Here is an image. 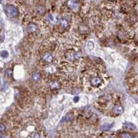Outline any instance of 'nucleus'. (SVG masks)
Returning a JSON list of instances; mask_svg holds the SVG:
<instances>
[{"instance_id": "f257e3e1", "label": "nucleus", "mask_w": 138, "mask_h": 138, "mask_svg": "<svg viewBox=\"0 0 138 138\" xmlns=\"http://www.w3.org/2000/svg\"><path fill=\"white\" fill-rule=\"evenodd\" d=\"M5 12L9 18H15L18 14V9L13 5H8L5 8Z\"/></svg>"}, {"instance_id": "f03ea898", "label": "nucleus", "mask_w": 138, "mask_h": 138, "mask_svg": "<svg viewBox=\"0 0 138 138\" xmlns=\"http://www.w3.org/2000/svg\"><path fill=\"white\" fill-rule=\"evenodd\" d=\"M90 83L94 87L99 86L102 83V79L97 76H94L90 79Z\"/></svg>"}, {"instance_id": "7ed1b4c3", "label": "nucleus", "mask_w": 138, "mask_h": 138, "mask_svg": "<svg viewBox=\"0 0 138 138\" xmlns=\"http://www.w3.org/2000/svg\"><path fill=\"white\" fill-rule=\"evenodd\" d=\"M67 6L72 10H75L79 6V2L77 0H69L67 1Z\"/></svg>"}, {"instance_id": "20e7f679", "label": "nucleus", "mask_w": 138, "mask_h": 138, "mask_svg": "<svg viewBox=\"0 0 138 138\" xmlns=\"http://www.w3.org/2000/svg\"><path fill=\"white\" fill-rule=\"evenodd\" d=\"M42 58L47 62H51L53 60V56H51V54L50 53L47 52V53L44 54V55L42 56Z\"/></svg>"}, {"instance_id": "39448f33", "label": "nucleus", "mask_w": 138, "mask_h": 138, "mask_svg": "<svg viewBox=\"0 0 138 138\" xmlns=\"http://www.w3.org/2000/svg\"><path fill=\"white\" fill-rule=\"evenodd\" d=\"M123 111V107L121 105H117L115 108V113H117V114H120Z\"/></svg>"}, {"instance_id": "423d86ee", "label": "nucleus", "mask_w": 138, "mask_h": 138, "mask_svg": "<svg viewBox=\"0 0 138 138\" xmlns=\"http://www.w3.org/2000/svg\"><path fill=\"white\" fill-rule=\"evenodd\" d=\"M60 25H61L62 27L66 28L67 26L68 22H67V21L65 20V19H62V20L60 21Z\"/></svg>"}, {"instance_id": "0eeeda50", "label": "nucleus", "mask_w": 138, "mask_h": 138, "mask_svg": "<svg viewBox=\"0 0 138 138\" xmlns=\"http://www.w3.org/2000/svg\"><path fill=\"white\" fill-rule=\"evenodd\" d=\"M40 79V76L39 74H37V73L33 74V75H32V79L34 81H38Z\"/></svg>"}, {"instance_id": "6e6552de", "label": "nucleus", "mask_w": 138, "mask_h": 138, "mask_svg": "<svg viewBox=\"0 0 138 138\" xmlns=\"http://www.w3.org/2000/svg\"><path fill=\"white\" fill-rule=\"evenodd\" d=\"M8 55H9V54L7 51H2L1 52V56L2 58H7L8 56Z\"/></svg>"}, {"instance_id": "1a4fd4ad", "label": "nucleus", "mask_w": 138, "mask_h": 138, "mask_svg": "<svg viewBox=\"0 0 138 138\" xmlns=\"http://www.w3.org/2000/svg\"><path fill=\"white\" fill-rule=\"evenodd\" d=\"M49 19L50 20V22H52V23H55V22H56V19L54 18V17L52 15H49Z\"/></svg>"}, {"instance_id": "9d476101", "label": "nucleus", "mask_w": 138, "mask_h": 138, "mask_svg": "<svg viewBox=\"0 0 138 138\" xmlns=\"http://www.w3.org/2000/svg\"></svg>"}]
</instances>
